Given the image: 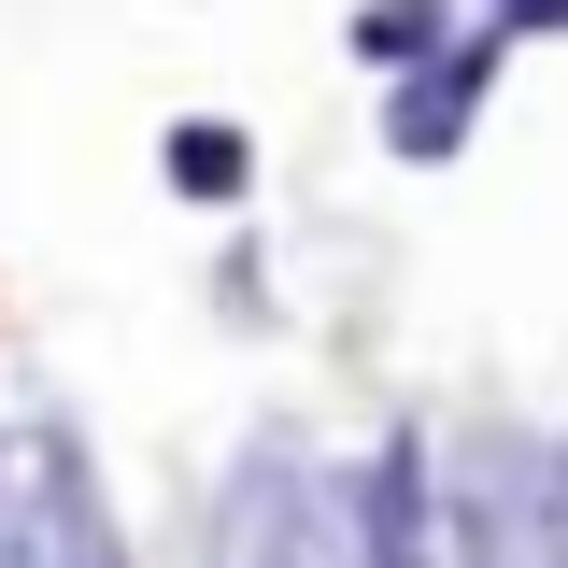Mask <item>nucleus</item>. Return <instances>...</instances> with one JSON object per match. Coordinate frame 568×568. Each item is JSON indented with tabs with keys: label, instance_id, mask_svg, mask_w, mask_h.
<instances>
[{
	"label": "nucleus",
	"instance_id": "nucleus-6",
	"mask_svg": "<svg viewBox=\"0 0 568 568\" xmlns=\"http://www.w3.org/2000/svg\"><path fill=\"white\" fill-rule=\"evenodd\" d=\"M497 14H526V29H555V14H568V0H497Z\"/></svg>",
	"mask_w": 568,
	"mask_h": 568
},
{
	"label": "nucleus",
	"instance_id": "nucleus-4",
	"mask_svg": "<svg viewBox=\"0 0 568 568\" xmlns=\"http://www.w3.org/2000/svg\"><path fill=\"white\" fill-rule=\"evenodd\" d=\"M171 171L185 200H242V129H171Z\"/></svg>",
	"mask_w": 568,
	"mask_h": 568
},
{
	"label": "nucleus",
	"instance_id": "nucleus-5",
	"mask_svg": "<svg viewBox=\"0 0 568 568\" xmlns=\"http://www.w3.org/2000/svg\"><path fill=\"white\" fill-rule=\"evenodd\" d=\"M426 29H440V14H426V0H384V14H369V29H355V43H369V58H426Z\"/></svg>",
	"mask_w": 568,
	"mask_h": 568
},
{
	"label": "nucleus",
	"instance_id": "nucleus-7",
	"mask_svg": "<svg viewBox=\"0 0 568 568\" xmlns=\"http://www.w3.org/2000/svg\"><path fill=\"white\" fill-rule=\"evenodd\" d=\"M555 555H568V455H555Z\"/></svg>",
	"mask_w": 568,
	"mask_h": 568
},
{
	"label": "nucleus",
	"instance_id": "nucleus-1",
	"mask_svg": "<svg viewBox=\"0 0 568 568\" xmlns=\"http://www.w3.org/2000/svg\"><path fill=\"white\" fill-rule=\"evenodd\" d=\"M0 555H114V511L85 484V440L71 426H29L14 455H0Z\"/></svg>",
	"mask_w": 568,
	"mask_h": 568
},
{
	"label": "nucleus",
	"instance_id": "nucleus-2",
	"mask_svg": "<svg viewBox=\"0 0 568 568\" xmlns=\"http://www.w3.org/2000/svg\"><path fill=\"white\" fill-rule=\"evenodd\" d=\"M469 555H555V455H469V484L440 511Z\"/></svg>",
	"mask_w": 568,
	"mask_h": 568
},
{
	"label": "nucleus",
	"instance_id": "nucleus-3",
	"mask_svg": "<svg viewBox=\"0 0 568 568\" xmlns=\"http://www.w3.org/2000/svg\"><path fill=\"white\" fill-rule=\"evenodd\" d=\"M469 85H484V58H440V85H413V100H398V114H384V129L413 142V156H440V142L469 129Z\"/></svg>",
	"mask_w": 568,
	"mask_h": 568
}]
</instances>
